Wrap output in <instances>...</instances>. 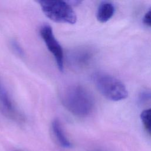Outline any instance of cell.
Instances as JSON below:
<instances>
[{
	"mask_svg": "<svg viewBox=\"0 0 151 151\" xmlns=\"http://www.w3.org/2000/svg\"><path fill=\"white\" fill-rule=\"evenodd\" d=\"M115 12L114 5L110 2L103 1L99 5L96 13L97 20L104 23L107 22L114 15Z\"/></svg>",
	"mask_w": 151,
	"mask_h": 151,
	"instance_id": "6",
	"label": "cell"
},
{
	"mask_svg": "<svg viewBox=\"0 0 151 151\" xmlns=\"http://www.w3.org/2000/svg\"><path fill=\"white\" fill-rule=\"evenodd\" d=\"M143 22L149 27H151V8L145 13L143 18Z\"/></svg>",
	"mask_w": 151,
	"mask_h": 151,
	"instance_id": "9",
	"label": "cell"
},
{
	"mask_svg": "<svg viewBox=\"0 0 151 151\" xmlns=\"http://www.w3.org/2000/svg\"><path fill=\"white\" fill-rule=\"evenodd\" d=\"M140 119L145 130L151 135V108L142 111Z\"/></svg>",
	"mask_w": 151,
	"mask_h": 151,
	"instance_id": "8",
	"label": "cell"
},
{
	"mask_svg": "<svg viewBox=\"0 0 151 151\" xmlns=\"http://www.w3.org/2000/svg\"><path fill=\"white\" fill-rule=\"evenodd\" d=\"M38 2L45 15L56 22L74 24L77 20L76 12L67 2L60 0H44Z\"/></svg>",
	"mask_w": 151,
	"mask_h": 151,
	"instance_id": "3",
	"label": "cell"
},
{
	"mask_svg": "<svg viewBox=\"0 0 151 151\" xmlns=\"http://www.w3.org/2000/svg\"><path fill=\"white\" fill-rule=\"evenodd\" d=\"M40 35L45 42L47 48L52 54L58 70H64V52L60 44L53 33L52 28L48 25H43L40 29Z\"/></svg>",
	"mask_w": 151,
	"mask_h": 151,
	"instance_id": "4",
	"label": "cell"
},
{
	"mask_svg": "<svg viewBox=\"0 0 151 151\" xmlns=\"http://www.w3.org/2000/svg\"><path fill=\"white\" fill-rule=\"evenodd\" d=\"M93 51L88 48H79L74 50L70 55V61L76 67L87 65L93 57Z\"/></svg>",
	"mask_w": 151,
	"mask_h": 151,
	"instance_id": "5",
	"label": "cell"
},
{
	"mask_svg": "<svg viewBox=\"0 0 151 151\" xmlns=\"http://www.w3.org/2000/svg\"><path fill=\"white\" fill-rule=\"evenodd\" d=\"M96 87L107 99L118 101L125 99L128 91L125 85L116 77L104 72L96 73L93 77Z\"/></svg>",
	"mask_w": 151,
	"mask_h": 151,
	"instance_id": "2",
	"label": "cell"
},
{
	"mask_svg": "<svg viewBox=\"0 0 151 151\" xmlns=\"http://www.w3.org/2000/svg\"><path fill=\"white\" fill-rule=\"evenodd\" d=\"M51 127L52 132L58 143L63 147H71V143L65 135V133L63 129L62 125L60 121L57 119L54 120L52 123Z\"/></svg>",
	"mask_w": 151,
	"mask_h": 151,
	"instance_id": "7",
	"label": "cell"
},
{
	"mask_svg": "<svg viewBox=\"0 0 151 151\" xmlns=\"http://www.w3.org/2000/svg\"><path fill=\"white\" fill-rule=\"evenodd\" d=\"M61 101L69 112L78 117L88 116L92 111L94 104L91 93L80 85H73L66 88L61 94Z\"/></svg>",
	"mask_w": 151,
	"mask_h": 151,
	"instance_id": "1",
	"label": "cell"
},
{
	"mask_svg": "<svg viewBox=\"0 0 151 151\" xmlns=\"http://www.w3.org/2000/svg\"><path fill=\"white\" fill-rule=\"evenodd\" d=\"M95 151H98V150H95Z\"/></svg>",
	"mask_w": 151,
	"mask_h": 151,
	"instance_id": "11",
	"label": "cell"
},
{
	"mask_svg": "<svg viewBox=\"0 0 151 151\" xmlns=\"http://www.w3.org/2000/svg\"><path fill=\"white\" fill-rule=\"evenodd\" d=\"M12 47L14 49L15 51L17 52L19 54H22V50L21 47L19 46V45L17 43V42L14 41L12 42Z\"/></svg>",
	"mask_w": 151,
	"mask_h": 151,
	"instance_id": "10",
	"label": "cell"
}]
</instances>
